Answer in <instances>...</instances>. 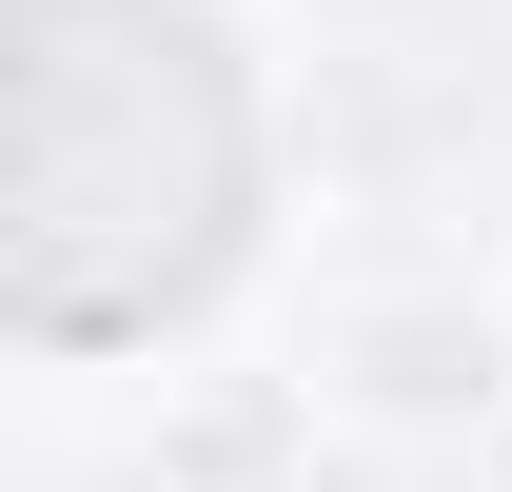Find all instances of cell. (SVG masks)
<instances>
[{
	"label": "cell",
	"instance_id": "obj_1",
	"mask_svg": "<svg viewBox=\"0 0 512 492\" xmlns=\"http://www.w3.org/2000/svg\"><path fill=\"white\" fill-rule=\"evenodd\" d=\"M296 394H316V433H355L394 473H473L512 433V276H473V256L335 276V296L296 315Z\"/></svg>",
	"mask_w": 512,
	"mask_h": 492
}]
</instances>
